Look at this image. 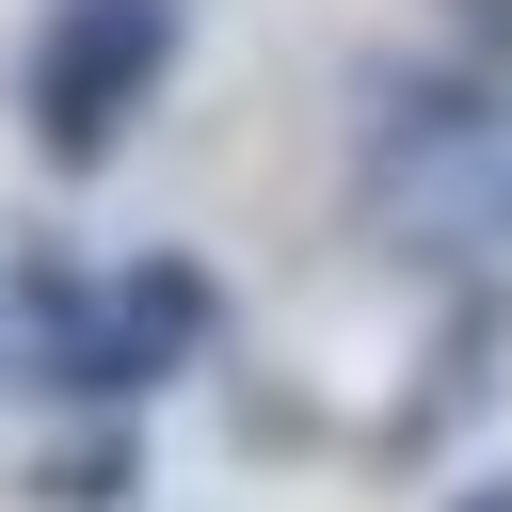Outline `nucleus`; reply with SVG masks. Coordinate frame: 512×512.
<instances>
[{
  "instance_id": "obj_6",
  "label": "nucleus",
  "mask_w": 512,
  "mask_h": 512,
  "mask_svg": "<svg viewBox=\"0 0 512 512\" xmlns=\"http://www.w3.org/2000/svg\"><path fill=\"white\" fill-rule=\"evenodd\" d=\"M448 512H512V464H496V480H464V496H448Z\"/></svg>"
},
{
  "instance_id": "obj_5",
  "label": "nucleus",
  "mask_w": 512,
  "mask_h": 512,
  "mask_svg": "<svg viewBox=\"0 0 512 512\" xmlns=\"http://www.w3.org/2000/svg\"><path fill=\"white\" fill-rule=\"evenodd\" d=\"M432 16L464 32V64H480V80H512V0H432Z\"/></svg>"
},
{
  "instance_id": "obj_1",
  "label": "nucleus",
  "mask_w": 512,
  "mask_h": 512,
  "mask_svg": "<svg viewBox=\"0 0 512 512\" xmlns=\"http://www.w3.org/2000/svg\"><path fill=\"white\" fill-rule=\"evenodd\" d=\"M176 48H192V0H48L32 48H16V128H32V160H48V176H112L128 128L160 112Z\"/></svg>"
},
{
  "instance_id": "obj_2",
  "label": "nucleus",
  "mask_w": 512,
  "mask_h": 512,
  "mask_svg": "<svg viewBox=\"0 0 512 512\" xmlns=\"http://www.w3.org/2000/svg\"><path fill=\"white\" fill-rule=\"evenodd\" d=\"M512 144V80H480V64H352V160H368V192H400V176H464V160H496Z\"/></svg>"
},
{
  "instance_id": "obj_3",
  "label": "nucleus",
  "mask_w": 512,
  "mask_h": 512,
  "mask_svg": "<svg viewBox=\"0 0 512 512\" xmlns=\"http://www.w3.org/2000/svg\"><path fill=\"white\" fill-rule=\"evenodd\" d=\"M496 352H512V288H464V304H448V336H432V384L384 416V448H448V432L496 400Z\"/></svg>"
},
{
  "instance_id": "obj_4",
  "label": "nucleus",
  "mask_w": 512,
  "mask_h": 512,
  "mask_svg": "<svg viewBox=\"0 0 512 512\" xmlns=\"http://www.w3.org/2000/svg\"><path fill=\"white\" fill-rule=\"evenodd\" d=\"M128 496H144V416H80L32 464V512H128Z\"/></svg>"
}]
</instances>
